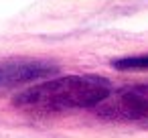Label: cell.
I'll use <instances>...</instances> for the list:
<instances>
[{
	"mask_svg": "<svg viewBox=\"0 0 148 138\" xmlns=\"http://www.w3.org/2000/svg\"><path fill=\"white\" fill-rule=\"evenodd\" d=\"M112 83L93 73L51 77L12 97V106L25 112H67L97 108L112 93Z\"/></svg>",
	"mask_w": 148,
	"mask_h": 138,
	"instance_id": "1",
	"label": "cell"
},
{
	"mask_svg": "<svg viewBox=\"0 0 148 138\" xmlns=\"http://www.w3.org/2000/svg\"><path fill=\"white\" fill-rule=\"evenodd\" d=\"M95 114L110 122H130L148 126V83L126 85L108 95Z\"/></svg>",
	"mask_w": 148,
	"mask_h": 138,
	"instance_id": "2",
	"label": "cell"
},
{
	"mask_svg": "<svg viewBox=\"0 0 148 138\" xmlns=\"http://www.w3.org/2000/svg\"><path fill=\"white\" fill-rule=\"evenodd\" d=\"M59 73V67L49 61L39 59H8L0 63V89L16 87L25 83H35L41 79H51Z\"/></svg>",
	"mask_w": 148,
	"mask_h": 138,
	"instance_id": "3",
	"label": "cell"
},
{
	"mask_svg": "<svg viewBox=\"0 0 148 138\" xmlns=\"http://www.w3.org/2000/svg\"><path fill=\"white\" fill-rule=\"evenodd\" d=\"M112 67L118 71H148V55L120 57V59L112 61Z\"/></svg>",
	"mask_w": 148,
	"mask_h": 138,
	"instance_id": "4",
	"label": "cell"
}]
</instances>
